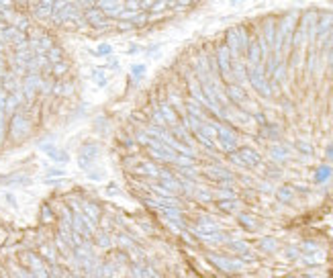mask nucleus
I'll list each match as a JSON object with an SVG mask.
<instances>
[{
    "label": "nucleus",
    "mask_w": 333,
    "mask_h": 278,
    "mask_svg": "<svg viewBox=\"0 0 333 278\" xmlns=\"http://www.w3.org/2000/svg\"><path fill=\"white\" fill-rule=\"evenodd\" d=\"M145 149H147V153H149V158L154 160V162H158V164H172V166H174V160H176V156H178V153H176L170 145H166V143H162V141H158V139H151Z\"/></svg>",
    "instance_id": "nucleus-6"
},
{
    "label": "nucleus",
    "mask_w": 333,
    "mask_h": 278,
    "mask_svg": "<svg viewBox=\"0 0 333 278\" xmlns=\"http://www.w3.org/2000/svg\"><path fill=\"white\" fill-rule=\"evenodd\" d=\"M47 176H64V170H59V168H51V170H47Z\"/></svg>",
    "instance_id": "nucleus-43"
},
{
    "label": "nucleus",
    "mask_w": 333,
    "mask_h": 278,
    "mask_svg": "<svg viewBox=\"0 0 333 278\" xmlns=\"http://www.w3.org/2000/svg\"><path fill=\"white\" fill-rule=\"evenodd\" d=\"M217 199H237V193H235V189H219Z\"/></svg>",
    "instance_id": "nucleus-37"
},
{
    "label": "nucleus",
    "mask_w": 333,
    "mask_h": 278,
    "mask_svg": "<svg viewBox=\"0 0 333 278\" xmlns=\"http://www.w3.org/2000/svg\"><path fill=\"white\" fill-rule=\"evenodd\" d=\"M290 153H292V147L290 145H284V143H274L270 147V158L274 164H284L288 162L290 158Z\"/></svg>",
    "instance_id": "nucleus-14"
},
{
    "label": "nucleus",
    "mask_w": 333,
    "mask_h": 278,
    "mask_svg": "<svg viewBox=\"0 0 333 278\" xmlns=\"http://www.w3.org/2000/svg\"><path fill=\"white\" fill-rule=\"evenodd\" d=\"M104 68H106V70H108V68H110V70H119V59L113 57V55L106 57V66H104Z\"/></svg>",
    "instance_id": "nucleus-41"
},
{
    "label": "nucleus",
    "mask_w": 333,
    "mask_h": 278,
    "mask_svg": "<svg viewBox=\"0 0 333 278\" xmlns=\"http://www.w3.org/2000/svg\"><path fill=\"white\" fill-rule=\"evenodd\" d=\"M262 193H272V184H270V180H264V182H260V187H258Z\"/></svg>",
    "instance_id": "nucleus-42"
},
{
    "label": "nucleus",
    "mask_w": 333,
    "mask_h": 278,
    "mask_svg": "<svg viewBox=\"0 0 333 278\" xmlns=\"http://www.w3.org/2000/svg\"><path fill=\"white\" fill-rule=\"evenodd\" d=\"M315 250H319V243L315 239H305L300 243V252L302 254H309V252H315Z\"/></svg>",
    "instance_id": "nucleus-35"
},
{
    "label": "nucleus",
    "mask_w": 333,
    "mask_h": 278,
    "mask_svg": "<svg viewBox=\"0 0 333 278\" xmlns=\"http://www.w3.org/2000/svg\"><path fill=\"white\" fill-rule=\"evenodd\" d=\"M333 27V13H323L317 17V43L321 45Z\"/></svg>",
    "instance_id": "nucleus-12"
},
{
    "label": "nucleus",
    "mask_w": 333,
    "mask_h": 278,
    "mask_svg": "<svg viewBox=\"0 0 333 278\" xmlns=\"http://www.w3.org/2000/svg\"><path fill=\"white\" fill-rule=\"evenodd\" d=\"M227 160L237 168H260L264 164L260 151L256 147H250V145L237 147L233 153H227Z\"/></svg>",
    "instance_id": "nucleus-2"
},
{
    "label": "nucleus",
    "mask_w": 333,
    "mask_h": 278,
    "mask_svg": "<svg viewBox=\"0 0 333 278\" xmlns=\"http://www.w3.org/2000/svg\"><path fill=\"white\" fill-rule=\"evenodd\" d=\"M80 211H82V215H84V217H86L90 223H94V225L98 227V223H100V219H102V207H100L98 201H82Z\"/></svg>",
    "instance_id": "nucleus-10"
},
{
    "label": "nucleus",
    "mask_w": 333,
    "mask_h": 278,
    "mask_svg": "<svg viewBox=\"0 0 333 278\" xmlns=\"http://www.w3.org/2000/svg\"><path fill=\"white\" fill-rule=\"evenodd\" d=\"M78 166H80V170L90 172V168H92L94 164H92V160H88V158H84V156H80V153H78Z\"/></svg>",
    "instance_id": "nucleus-38"
},
{
    "label": "nucleus",
    "mask_w": 333,
    "mask_h": 278,
    "mask_svg": "<svg viewBox=\"0 0 333 278\" xmlns=\"http://www.w3.org/2000/svg\"><path fill=\"white\" fill-rule=\"evenodd\" d=\"M139 227L147 233V235H151V233H154V225H151L147 219H139Z\"/></svg>",
    "instance_id": "nucleus-40"
},
{
    "label": "nucleus",
    "mask_w": 333,
    "mask_h": 278,
    "mask_svg": "<svg viewBox=\"0 0 333 278\" xmlns=\"http://www.w3.org/2000/svg\"><path fill=\"white\" fill-rule=\"evenodd\" d=\"M7 201H9L13 207H17V201H15V197H13V195H7Z\"/></svg>",
    "instance_id": "nucleus-46"
},
{
    "label": "nucleus",
    "mask_w": 333,
    "mask_h": 278,
    "mask_svg": "<svg viewBox=\"0 0 333 278\" xmlns=\"http://www.w3.org/2000/svg\"><path fill=\"white\" fill-rule=\"evenodd\" d=\"M294 149H296L298 153H302V156H311V153H313L311 143H309V141H305V139H298V141H294Z\"/></svg>",
    "instance_id": "nucleus-33"
},
{
    "label": "nucleus",
    "mask_w": 333,
    "mask_h": 278,
    "mask_svg": "<svg viewBox=\"0 0 333 278\" xmlns=\"http://www.w3.org/2000/svg\"><path fill=\"white\" fill-rule=\"evenodd\" d=\"M204 258H206L208 264H213L215 268H219L225 274L241 272V270H244V266H246L239 258H229V256H223V254H217V252H208Z\"/></svg>",
    "instance_id": "nucleus-5"
},
{
    "label": "nucleus",
    "mask_w": 333,
    "mask_h": 278,
    "mask_svg": "<svg viewBox=\"0 0 333 278\" xmlns=\"http://www.w3.org/2000/svg\"><path fill=\"white\" fill-rule=\"evenodd\" d=\"M215 64H217V72H219V78L229 84L233 82V74H231V53H229V47L225 43L217 45V51H215Z\"/></svg>",
    "instance_id": "nucleus-8"
},
{
    "label": "nucleus",
    "mask_w": 333,
    "mask_h": 278,
    "mask_svg": "<svg viewBox=\"0 0 333 278\" xmlns=\"http://www.w3.org/2000/svg\"><path fill=\"white\" fill-rule=\"evenodd\" d=\"M137 51H139V47H137V45H131V49H127V53H129V55H135Z\"/></svg>",
    "instance_id": "nucleus-44"
},
{
    "label": "nucleus",
    "mask_w": 333,
    "mask_h": 278,
    "mask_svg": "<svg viewBox=\"0 0 333 278\" xmlns=\"http://www.w3.org/2000/svg\"><path fill=\"white\" fill-rule=\"evenodd\" d=\"M225 97H227V101H229L231 105H235V107H244V105L248 103V95H246L244 86H239L237 82L225 84Z\"/></svg>",
    "instance_id": "nucleus-9"
},
{
    "label": "nucleus",
    "mask_w": 333,
    "mask_h": 278,
    "mask_svg": "<svg viewBox=\"0 0 333 278\" xmlns=\"http://www.w3.org/2000/svg\"><path fill=\"white\" fill-rule=\"evenodd\" d=\"M282 254H284V258H286L288 262H294V260H298V258L302 256V252H300L298 245H286V248L282 250Z\"/></svg>",
    "instance_id": "nucleus-29"
},
{
    "label": "nucleus",
    "mask_w": 333,
    "mask_h": 278,
    "mask_svg": "<svg viewBox=\"0 0 333 278\" xmlns=\"http://www.w3.org/2000/svg\"><path fill=\"white\" fill-rule=\"evenodd\" d=\"M258 250H260L262 254H266V256L276 254V252H278V239H276V237H272V235H264V237H260V241H258Z\"/></svg>",
    "instance_id": "nucleus-18"
},
{
    "label": "nucleus",
    "mask_w": 333,
    "mask_h": 278,
    "mask_svg": "<svg viewBox=\"0 0 333 278\" xmlns=\"http://www.w3.org/2000/svg\"><path fill=\"white\" fill-rule=\"evenodd\" d=\"M51 9H53V0H37V3H33V17L51 19Z\"/></svg>",
    "instance_id": "nucleus-20"
},
{
    "label": "nucleus",
    "mask_w": 333,
    "mask_h": 278,
    "mask_svg": "<svg viewBox=\"0 0 333 278\" xmlns=\"http://www.w3.org/2000/svg\"><path fill=\"white\" fill-rule=\"evenodd\" d=\"M325 153H327V158H329V160H333V145H329Z\"/></svg>",
    "instance_id": "nucleus-45"
},
{
    "label": "nucleus",
    "mask_w": 333,
    "mask_h": 278,
    "mask_svg": "<svg viewBox=\"0 0 333 278\" xmlns=\"http://www.w3.org/2000/svg\"><path fill=\"white\" fill-rule=\"evenodd\" d=\"M127 254H129L131 260H139V262H145V258H147V256H145V250L141 248V245H137V243L133 245L131 250H127Z\"/></svg>",
    "instance_id": "nucleus-34"
},
{
    "label": "nucleus",
    "mask_w": 333,
    "mask_h": 278,
    "mask_svg": "<svg viewBox=\"0 0 333 278\" xmlns=\"http://www.w3.org/2000/svg\"><path fill=\"white\" fill-rule=\"evenodd\" d=\"M305 266H321L323 262H325V252L319 248V250H315V252H309V254H302L300 258H298Z\"/></svg>",
    "instance_id": "nucleus-23"
},
{
    "label": "nucleus",
    "mask_w": 333,
    "mask_h": 278,
    "mask_svg": "<svg viewBox=\"0 0 333 278\" xmlns=\"http://www.w3.org/2000/svg\"><path fill=\"white\" fill-rule=\"evenodd\" d=\"M227 248H229V252L235 254L239 260L244 258V256H248V254H252V245H250L248 241H244V239H229V241H227Z\"/></svg>",
    "instance_id": "nucleus-16"
},
{
    "label": "nucleus",
    "mask_w": 333,
    "mask_h": 278,
    "mask_svg": "<svg viewBox=\"0 0 333 278\" xmlns=\"http://www.w3.org/2000/svg\"><path fill=\"white\" fill-rule=\"evenodd\" d=\"M208 180H213L215 184H219V189H235V176L229 168H225L223 164L215 162V164H208L202 172Z\"/></svg>",
    "instance_id": "nucleus-4"
},
{
    "label": "nucleus",
    "mask_w": 333,
    "mask_h": 278,
    "mask_svg": "<svg viewBox=\"0 0 333 278\" xmlns=\"http://www.w3.org/2000/svg\"><path fill=\"white\" fill-rule=\"evenodd\" d=\"M90 55H94V57H110L113 55V45L100 43L98 49H90Z\"/></svg>",
    "instance_id": "nucleus-31"
},
{
    "label": "nucleus",
    "mask_w": 333,
    "mask_h": 278,
    "mask_svg": "<svg viewBox=\"0 0 333 278\" xmlns=\"http://www.w3.org/2000/svg\"><path fill=\"white\" fill-rule=\"evenodd\" d=\"M113 241H115L117 248H121V250H131L133 245L137 243V237H133L127 231H119L117 235H113Z\"/></svg>",
    "instance_id": "nucleus-19"
},
{
    "label": "nucleus",
    "mask_w": 333,
    "mask_h": 278,
    "mask_svg": "<svg viewBox=\"0 0 333 278\" xmlns=\"http://www.w3.org/2000/svg\"><path fill=\"white\" fill-rule=\"evenodd\" d=\"M194 199L198 201V203H202V205H206V203H213V193H210L208 189H196L194 191Z\"/></svg>",
    "instance_id": "nucleus-30"
},
{
    "label": "nucleus",
    "mask_w": 333,
    "mask_h": 278,
    "mask_svg": "<svg viewBox=\"0 0 333 278\" xmlns=\"http://www.w3.org/2000/svg\"><path fill=\"white\" fill-rule=\"evenodd\" d=\"M237 223L244 227L246 231H256L258 227H260V221H258V217L254 213H248V211H241V213H237Z\"/></svg>",
    "instance_id": "nucleus-17"
},
{
    "label": "nucleus",
    "mask_w": 333,
    "mask_h": 278,
    "mask_svg": "<svg viewBox=\"0 0 333 278\" xmlns=\"http://www.w3.org/2000/svg\"><path fill=\"white\" fill-rule=\"evenodd\" d=\"M176 176L182 178V180H196L198 168H196V164H192V166H176Z\"/></svg>",
    "instance_id": "nucleus-24"
},
{
    "label": "nucleus",
    "mask_w": 333,
    "mask_h": 278,
    "mask_svg": "<svg viewBox=\"0 0 333 278\" xmlns=\"http://www.w3.org/2000/svg\"><path fill=\"white\" fill-rule=\"evenodd\" d=\"M294 197H296V191H294L292 184H282V187L276 191V199H278L280 205H292Z\"/></svg>",
    "instance_id": "nucleus-21"
},
{
    "label": "nucleus",
    "mask_w": 333,
    "mask_h": 278,
    "mask_svg": "<svg viewBox=\"0 0 333 278\" xmlns=\"http://www.w3.org/2000/svg\"><path fill=\"white\" fill-rule=\"evenodd\" d=\"M264 168V176H266V180H278L280 176H282V168H280V164H266V166H262Z\"/></svg>",
    "instance_id": "nucleus-26"
},
{
    "label": "nucleus",
    "mask_w": 333,
    "mask_h": 278,
    "mask_svg": "<svg viewBox=\"0 0 333 278\" xmlns=\"http://www.w3.org/2000/svg\"><path fill=\"white\" fill-rule=\"evenodd\" d=\"M160 166H162V164L154 162L151 158H149V160H139V162L135 164V172L141 174V176H145V178H149V180H156L158 174H160Z\"/></svg>",
    "instance_id": "nucleus-11"
},
{
    "label": "nucleus",
    "mask_w": 333,
    "mask_h": 278,
    "mask_svg": "<svg viewBox=\"0 0 333 278\" xmlns=\"http://www.w3.org/2000/svg\"><path fill=\"white\" fill-rule=\"evenodd\" d=\"M7 131H9V135H11V139L15 143L27 139L29 131H31V119H29V115L23 109L9 117V129Z\"/></svg>",
    "instance_id": "nucleus-3"
},
{
    "label": "nucleus",
    "mask_w": 333,
    "mask_h": 278,
    "mask_svg": "<svg viewBox=\"0 0 333 278\" xmlns=\"http://www.w3.org/2000/svg\"><path fill=\"white\" fill-rule=\"evenodd\" d=\"M80 156H84V158H88V160H96V156H98V145L96 143H84L82 145V149H80Z\"/></svg>",
    "instance_id": "nucleus-28"
},
{
    "label": "nucleus",
    "mask_w": 333,
    "mask_h": 278,
    "mask_svg": "<svg viewBox=\"0 0 333 278\" xmlns=\"http://www.w3.org/2000/svg\"><path fill=\"white\" fill-rule=\"evenodd\" d=\"M260 139H266V141H278L280 139V127L276 125V123H264V125H260V133H258Z\"/></svg>",
    "instance_id": "nucleus-15"
},
{
    "label": "nucleus",
    "mask_w": 333,
    "mask_h": 278,
    "mask_svg": "<svg viewBox=\"0 0 333 278\" xmlns=\"http://www.w3.org/2000/svg\"><path fill=\"white\" fill-rule=\"evenodd\" d=\"M215 141H217V147L225 153V156H227V153H233L239 147V137H237V133L233 131L231 125H221V123H219Z\"/></svg>",
    "instance_id": "nucleus-7"
},
{
    "label": "nucleus",
    "mask_w": 333,
    "mask_h": 278,
    "mask_svg": "<svg viewBox=\"0 0 333 278\" xmlns=\"http://www.w3.org/2000/svg\"><path fill=\"white\" fill-rule=\"evenodd\" d=\"M145 72H147L145 64H133V66H131V76H133L135 80H141V78L145 76Z\"/></svg>",
    "instance_id": "nucleus-36"
},
{
    "label": "nucleus",
    "mask_w": 333,
    "mask_h": 278,
    "mask_svg": "<svg viewBox=\"0 0 333 278\" xmlns=\"http://www.w3.org/2000/svg\"><path fill=\"white\" fill-rule=\"evenodd\" d=\"M41 219H43V221H51V219H53V213H51L49 205H43V207H41Z\"/></svg>",
    "instance_id": "nucleus-39"
},
{
    "label": "nucleus",
    "mask_w": 333,
    "mask_h": 278,
    "mask_svg": "<svg viewBox=\"0 0 333 278\" xmlns=\"http://www.w3.org/2000/svg\"><path fill=\"white\" fill-rule=\"evenodd\" d=\"M215 205H217V209L221 211V213H237L239 209H241V201H239V197L237 199H217L215 201Z\"/></svg>",
    "instance_id": "nucleus-22"
},
{
    "label": "nucleus",
    "mask_w": 333,
    "mask_h": 278,
    "mask_svg": "<svg viewBox=\"0 0 333 278\" xmlns=\"http://www.w3.org/2000/svg\"><path fill=\"white\" fill-rule=\"evenodd\" d=\"M94 245H98V248H102V250H110L113 245H115L113 235H110L108 231H98V233H94Z\"/></svg>",
    "instance_id": "nucleus-25"
},
{
    "label": "nucleus",
    "mask_w": 333,
    "mask_h": 278,
    "mask_svg": "<svg viewBox=\"0 0 333 278\" xmlns=\"http://www.w3.org/2000/svg\"><path fill=\"white\" fill-rule=\"evenodd\" d=\"M190 231L198 241H202L206 245H221V243L229 241L227 233L217 225V221L210 215H200L194 221V225L190 227Z\"/></svg>",
    "instance_id": "nucleus-1"
},
{
    "label": "nucleus",
    "mask_w": 333,
    "mask_h": 278,
    "mask_svg": "<svg viewBox=\"0 0 333 278\" xmlns=\"http://www.w3.org/2000/svg\"><path fill=\"white\" fill-rule=\"evenodd\" d=\"M113 266H115V270H117V274H121L127 266H129V262H131V258H129V254H127V250H121V248H117V250H113L110 254H108V258H106Z\"/></svg>",
    "instance_id": "nucleus-13"
},
{
    "label": "nucleus",
    "mask_w": 333,
    "mask_h": 278,
    "mask_svg": "<svg viewBox=\"0 0 333 278\" xmlns=\"http://www.w3.org/2000/svg\"><path fill=\"white\" fill-rule=\"evenodd\" d=\"M90 76H92V78L96 80L98 86H106V82H108V76L104 74L102 68H92V70H90Z\"/></svg>",
    "instance_id": "nucleus-32"
},
{
    "label": "nucleus",
    "mask_w": 333,
    "mask_h": 278,
    "mask_svg": "<svg viewBox=\"0 0 333 278\" xmlns=\"http://www.w3.org/2000/svg\"><path fill=\"white\" fill-rule=\"evenodd\" d=\"M331 174H333V170H331V166H327V164H323V166H319L317 168V172H315V184H323V182H327L329 178H331Z\"/></svg>",
    "instance_id": "nucleus-27"
}]
</instances>
